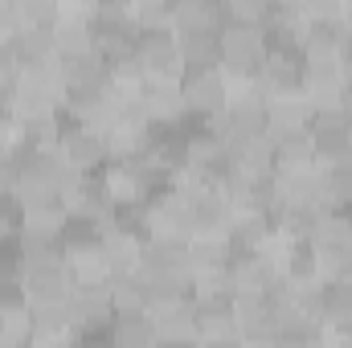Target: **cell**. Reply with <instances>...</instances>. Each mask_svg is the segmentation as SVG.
<instances>
[{
	"label": "cell",
	"mask_w": 352,
	"mask_h": 348,
	"mask_svg": "<svg viewBox=\"0 0 352 348\" xmlns=\"http://www.w3.org/2000/svg\"><path fill=\"white\" fill-rule=\"evenodd\" d=\"M180 98H184V115L221 119L226 102H230V83H226L221 66H184V74H180Z\"/></svg>",
	"instance_id": "cell-1"
},
{
	"label": "cell",
	"mask_w": 352,
	"mask_h": 348,
	"mask_svg": "<svg viewBox=\"0 0 352 348\" xmlns=\"http://www.w3.org/2000/svg\"><path fill=\"white\" fill-rule=\"evenodd\" d=\"M311 144H316V164H344L352 160V111H311Z\"/></svg>",
	"instance_id": "cell-2"
},
{
	"label": "cell",
	"mask_w": 352,
	"mask_h": 348,
	"mask_svg": "<svg viewBox=\"0 0 352 348\" xmlns=\"http://www.w3.org/2000/svg\"><path fill=\"white\" fill-rule=\"evenodd\" d=\"M135 62L144 66V78H180V37L176 29H135Z\"/></svg>",
	"instance_id": "cell-3"
},
{
	"label": "cell",
	"mask_w": 352,
	"mask_h": 348,
	"mask_svg": "<svg viewBox=\"0 0 352 348\" xmlns=\"http://www.w3.org/2000/svg\"><path fill=\"white\" fill-rule=\"evenodd\" d=\"M311 250L324 266V274L336 266L352 250V209H324L320 221H316V234H311Z\"/></svg>",
	"instance_id": "cell-4"
},
{
	"label": "cell",
	"mask_w": 352,
	"mask_h": 348,
	"mask_svg": "<svg viewBox=\"0 0 352 348\" xmlns=\"http://www.w3.org/2000/svg\"><path fill=\"white\" fill-rule=\"evenodd\" d=\"M70 316H74V328L90 332V328H111L115 324V299H111V287L107 279L102 283H74L70 291Z\"/></svg>",
	"instance_id": "cell-5"
},
{
	"label": "cell",
	"mask_w": 352,
	"mask_h": 348,
	"mask_svg": "<svg viewBox=\"0 0 352 348\" xmlns=\"http://www.w3.org/2000/svg\"><path fill=\"white\" fill-rule=\"evenodd\" d=\"M238 336L242 345H278V324L283 312H274L263 295H238Z\"/></svg>",
	"instance_id": "cell-6"
},
{
	"label": "cell",
	"mask_w": 352,
	"mask_h": 348,
	"mask_svg": "<svg viewBox=\"0 0 352 348\" xmlns=\"http://www.w3.org/2000/svg\"><path fill=\"white\" fill-rule=\"evenodd\" d=\"M299 50H303L307 62H328V58L349 62L352 37H349V29H344V21H303Z\"/></svg>",
	"instance_id": "cell-7"
},
{
	"label": "cell",
	"mask_w": 352,
	"mask_h": 348,
	"mask_svg": "<svg viewBox=\"0 0 352 348\" xmlns=\"http://www.w3.org/2000/svg\"><path fill=\"white\" fill-rule=\"evenodd\" d=\"M62 156H66V164L78 168V173H102V168L111 164L115 148H111L107 131H98V127H78V131H70V135L62 140Z\"/></svg>",
	"instance_id": "cell-8"
},
{
	"label": "cell",
	"mask_w": 352,
	"mask_h": 348,
	"mask_svg": "<svg viewBox=\"0 0 352 348\" xmlns=\"http://www.w3.org/2000/svg\"><path fill=\"white\" fill-rule=\"evenodd\" d=\"M188 209H192V238H226L238 209L226 193H188Z\"/></svg>",
	"instance_id": "cell-9"
},
{
	"label": "cell",
	"mask_w": 352,
	"mask_h": 348,
	"mask_svg": "<svg viewBox=\"0 0 352 348\" xmlns=\"http://www.w3.org/2000/svg\"><path fill=\"white\" fill-rule=\"evenodd\" d=\"M70 291H74V279H70V266H66V262H54V266H29V270H25V295H29V307L66 303Z\"/></svg>",
	"instance_id": "cell-10"
},
{
	"label": "cell",
	"mask_w": 352,
	"mask_h": 348,
	"mask_svg": "<svg viewBox=\"0 0 352 348\" xmlns=\"http://www.w3.org/2000/svg\"><path fill=\"white\" fill-rule=\"evenodd\" d=\"M140 274L144 279H173V274H192L188 266V242L176 238H148L140 254Z\"/></svg>",
	"instance_id": "cell-11"
},
{
	"label": "cell",
	"mask_w": 352,
	"mask_h": 348,
	"mask_svg": "<svg viewBox=\"0 0 352 348\" xmlns=\"http://www.w3.org/2000/svg\"><path fill=\"white\" fill-rule=\"evenodd\" d=\"M140 98L152 115V123H180L184 119V98H180V78H144Z\"/></svg>",
	"instance_id": "cell-12"
},
{
	"label": "cell",
	"mask_w": 352,
	"mask_h": 348,
	"mask_svg": "<svg viewBox=\"0 0 352 348\" xmlns=\"http://www.w3.org/2000/svg\"><path fill=\"white\" fill-rule=\"evenodd\" d=\"M8 45H12V58H16L21 70L58 58V41H54V29H50V25H21V29L8 37Z\"/></svg>",
	"instance_id": "cell-13"
},
{
	"label": "cell",
	"mask_w": 352,
	"mask_h": 348,
	"mask_svg": "<svg viewBox=\"0 0 352 348\" xmlns=\"http://www.w3.org/2000/svg\"><path fill=\"white\" fill-rule=\"evenodd\" d=\"M270 152H274V173H291V168H316V144L311 131H274L270 135Z\"/></svg>",
	"instance_id": "cell-14"
},
{
	"label": "cell",
	"mask_w": 352,
	"mask_h": 348,
	"mask_svg": "<svg viewBox=\"0 0 352 348\" xmlns=\"http://www.w3.org/2000/svg\"><path fill=\"white\" fill-rule=\"evenodd\" d=\"M201 340H230L238 336V307L234 299H192Z\"/></svg>",
	"instance_id": "cell-15"
},
{
	"label": "cell",
	"mask_w": 352,
	"mask_h": 348,
	"mask_svg": "<svg viewBox=\"0 0 352 348\" xmlns=\"http://www.w3.org/2000/svg\"><path fill=\"white\" fill-rule=\"evenodd\" d=\"M266 123L270 135L274 131H299L311 123V102L303 90H287V94H266Z\"/></svg>",
	"instance_id": "cell-16"
},
{
	"label": "cell",
	"mask_w": 352,
	"mask_h": 348,
	"mask_svg": "<svg viewBox=\"0 0 352 348\" xmlns=\"http://www.w3.org/2000/svg\"><path fill=\"white\" fill-rule=\"evenodd\" d=\"M320 316L328 332H352V283L324 274L320 283Z\"/></svg>",
	"instance_id": "cell-17"
},
{
	"label": "cell",
	"mask_w": 352,
	"mask_h": 348,
	"mask_svg": "<svg viewBox=\"0 0 352 348\" xmlns=\"http://www.w3.org/2000/svg\"><path fill=\"white\" fill-rule=\"evenodd\" d=\"M152 324H156V345H201V332H197V312H192V303L164 307V312H152Z\"/></svg>",
	"instance_id": "cell-18"
},
{
	"label": "cell",
	"mask_w": 352,
	"mask_h": 348,
	"mask_svg": "<svg viewBox=\"0 0 352 348\" xmlns=\"http://www.w3.org/2000/svg\"><path fill=\"white\" fill-rule=\"evenodd\" d=\"M278 176V201L283 205H307V209H324V188H320V168H291Z\"/></svg>",
	"instance_id": "cell-19"
},
{
	"label": "cell",
	"mask_w": 352,
	"mask_h": 348,
	"mask_svg": "<svg viewBox=\"0 0 352 348\" xmlns=\"http://www.w3.org/2000/svg\"><path fill=\"white\" fill-rule=\"evenodd\" d=\"M111 345L115 348H156V324H152V312H115Z\"/></svg>",
	"instance_id": "cell-20"
},
{
	"label": "cell",
	"mask_w": 352,
	"mask_h": 348,
	"mask_svg": "<svg viewBox=\"0 0 352 348\" xmlns=\"http://www.w3.org/2000/svg\"><path fill=\"white\" fill-rule=\"evenodd\" d=\"M283 279L299 291V287H316L324 283V266L316 259L311 242H287V254H283Z\"/></svg>",
	"instance_id": "cell-21"
},
{
	"label": "cell",
	"mask_w": 352,
	"mask_h": 348,
	"mask_svg": "<svg viewBox=\"0 0 352 348\" xmlns=\"http://www.w3.org/2000/svg\"><path fill=\"white\" fill-rule=\"evenodd\" d=\"M16 246H21V262H25V270H29V266H54V262H66V242H62V234L21 230V234H16Z\"/></svg>",
	"instance_id": "cell-22"
},
{
	"label": "cell",
	"mask_w": 352,
	"mask_h": 348,
	"mask_svg": "<svg viewBox=\"0 0 352 348\" xmlns=\"http://www.w3.org/2000/svg\"><path fill=\"white\" fill-rule=\"evenodd\" d=\"M74 316L70 303H50V307H33V345L41 340H74Z\"/></svg>",
	"instance_id": "cell-23"
},
{
	"label": "cell",
	"mask_w": 352,
	"mask_h": 348,
	"mask_svg": "<svg viewBox=\"0 0 352 348\" xmlns=\"http://www.w3.org/2000/svg\"><path fill=\"white\" fill-rule=\"evenodd\" d=\"M173 29L176 33L221 29V0H176L173 4Z\"/></svg>",
	"instance_id": "cell-24"
},
{
	"label": "cell",
	"mask_w": 352,
	"mask_h": 348,
	"mask_svg": "<svg viewBox=\"0 0 352 348\" xmlns=\"http://www.w3.org/2000/svg\"><path fill=\"white\" fill-rule=\"evenodd\" d=\"M140 254H144V242H140V238L107 230V238H102V262H107V279H111V274H131V270H140Z\"/></svg>",
	"instance_id": "cell-25"
},
{
	"label": "cell",
	"mask_w": 352,
	"mask_h": 348,
	"mask_svg": "<svg viewBox=\"0 0 352 348\" xmlns=\"http://www.w3.org/2000/svg\"><path fill=\"white\" fill-rule=\"evenodd\" d=\"M176 37H180L184 66H221V29H197V33H176Z\"/></svg>",
	"instance_id": "cell-26"
},
{
	"label": "cell",
	"mask_w": 352,
	"mask_h": 348,
	"mask_svg": "<svg viewBox=\"0 0 352 348\" xmlns=\"http://www.w3.org/2000/svg\"><path fill=\"white\" fill-rule=\"evenodd\" d=\"M320 188H324V209H352V160L344 164H316Z\"/></svg>",
	"instance_id": "cell-27"
},
{
	"label": "cell",
	"mask_w": 352,
	"mask_h": 348,
	"mask_svg": "<svg viewBox=\"0 0 352 348\" xmlns=\"http://www.w3.org/2000/svg\"><path fill=\"white\" fill-rule=\"evenodd\" d=\"M107 287H111L115 312H148V279H144L140 270H131V274H111Z\"/></svg>",
	"instance_id": "cell-28"
},
{
	"label": "cell",
	"mask_w": 352,
	"mask_h": 348,
	"mask_svg": "<svg viewBox=\"0 0 352 348\" xmlns=\"http://www.w3.org/2000/svg\"><path fill=\"white\" fill-rule=\"evenodd\" d=\"M188 266L192 274H209V270H226L230 266V242L226 238H188Z\"/></svg>",
	"instance_id": "cell-29"
},
{
	"label": "cell",
	"mask_w": 352,
	"mask_h": 348,
	"mask_svg": "<svg viewBox=\"0 0 352 348\" xmlns=\"http://www.w3.org/2000/svg\"><path fill=\"white\" fill-rule=\"evenodd\" d=\"M221 29H263V0H221Z\"/></svg>",
	"instance_id": "cell-30"
},
{
	"label": "cell",
	"mask_w": 352,
	"mask_h": 348,
	"mask_svg": "<svg viewBox=\"0 0 352 348\" xmlns=\"http://www.w3.org/2000/svg\"><path fill=\"white\" fill-rule=\"evenodd\" d=\"M135 29H173V4L168 0H140L131 4Z\"/></svg>",
	"instance_id": "cell-31"
},
{
	"label": "cell",
	"mask_w": 352,
	"mask_h": 348,
	"mask_svg": "<svg viewBox=\"0 0 352 348\" xmlns=\"http://www.w3.org/2000/svg\"><path fill=\"white\" fill-rule=\"evenodd\" d=\"M21 25H58V0H16Z\"/></svg>",
	"instance_id": "cell-32"
},
{
	"label": "cell",
	"mask_w": 352,
	"mask_h": 348,
	"mask_svg": "<svg viewBox=\"0 0 352 348\" xmlns=\"http://www.w3.org/2000/svg\"><path fill=\"white\" fill-rule=\"evenodd\" d=\"M16 29H21V12H16V0H0V41H8Z\"/></svg>",
	"instance_id": "cell-33"
},
{
	"label": "cell",
	"mask_w": 352,
	"mask_h": 348,
	"mask_svg": "<svg viewBox=\"0 0 352 348\" xmlns=\"http://www.w3.org/2000/svg\"><path fill=\"white\" fill-rule=\"evenodd\" d=\"M201 348H246L242 336H230V340H201Z\"/></svg>",
	"instance_id": "cell-34"
},
{
	"label": "cell",
	"mask_w": 352,
	"mask_h": 348,
	"mask_svg": "<svg viewBox=\"0 0 352 348\" xmlns=\"http://www.w3.org/2000/svg\"><path fill=\"white\" fill-rule=\"evenodd\" d=\"M33 348H74V340H41V345H33Z\"/></svg>",
	"instance_id": "cell-35"
},
{
	"label": "cell",
	"mask_w": 352,
	"mask_h": 348,
	"mask_svg": "<svg viewBox=\"0 0 352 348\" xmlns=\"http://www.w3.org/2000/svg\"><path fill=\"white\" fill-rule=\"evenodd\" d=\"M344 29H349V37H352V0L344 4Z\"/></svg>",
	"instance_id": "cell-36"
},
{
	"label": "cell",
	"mask_w": 352,
	"mask_h": 348,
	"mask_svg": "<svg viewBox=\"0 0 352 348\" xmlns=\"http://www.w3.org/2000/svg\"><path fill=\"white\" fill-rule=\"evenodd\" d=\"M246 348H278V345H246Z\"/></svg>",
	"instance_id": "cell-37"
}]
</instances>
